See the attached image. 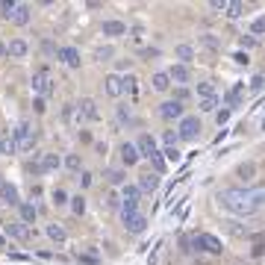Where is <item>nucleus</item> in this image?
<instances>
[{
    "mask_svg": "<svg viewBox=\"0 0 265 265\" xmlns=\"http://www.w3.org/2000/svg\"><path fill=\"white\" fill-rule=\"evenodd\" d=\"M21 221H24V224H33L35 221V206L33 203H21Z\"/></svg>",
    "mask_w": 265,
    "mask_h": 265,
    "instance_id": "nucleus-27",
    "label": "nucleus"
},
{
    "mask_svg": "<svg viewBox=\"0 0 265 265\" xmlns=\"http://www.w3.org/2000/svg\"><path fill=\"white\" fill-rule=\"evenodd\" d=\"M227 118H230V112H227V109H221V112H218V115H215V121H218V124H224V121H227Z\"/></svg>",
    "mask_w": 265,
    "mask_h": 265,
    "instance_id": "nucleus-47",
    "label": "nucleus"
},
{
    "mask_svg": "<svg viewBox=\"0 0 265 265\" xmlns=\"http://www.w3.org/2000/svg\"><path fill=\"white\" fill-rule=\"evenodd\" d=\"M177 59H183V65H189L195 59V47L192 44H177Z\"/></svg>",
    "mask_w": 265,
    "mask_h": 265,
    "instance_id": "nucleus-23",
    "label": "nucleus"
},
{
    "mask_svg": "<svg viewBox=\"0 0 265 265\" xmlns=\"http://www.w3.org/2000/svg\"><path fill=\"white\" fill-rule=\"evenodd\" d=\"M71 212H74V215H83V212H86V198H80V195L71 198Z\"/></svg>",
    "mask_w": 265,
    "mask_h": 265,
    "instance_id": "nucleus-29",
    "label": "nucleus"
},
{
    "mask_svg": "<svg viewBox=\"0 0 265 265\" xmlns=\"http://www.w3.org/2000/svg\"><path fill=\"white\" fill-rule=\"evenodd\" d=\"M53 203H56V206H62V203H68V195L62 192V189H53Z\"/></svg>",
    "mask_w": 265,
    "mask_h": 265,
    "instance_id": "nucleus-40",
    "label": "nucleus"
},
{
    "mask_svg": "<svg viewBox=\"0 0 265 265\" xmlns=\"http://www.w3.org/2000/svg\"><path fill=\"white\" fill-rule=\"evenodd\" d=\"M138 159H141V156H138L135 144H130V141H124V144H121V162H124L127 168H132L135 162H138Z\"/></svg>",
    "mask_w": 265,
    "mask_h": 265,
    "instance_id": "nucleus-13",
    "label": "nucleus"
},
{
    "mask_svg": "<svg viewBox=\"0 0 265 265\" xmlns=\"http://www.w3.org/2000/svg\"><path fill=\"white\" fill-rule=\"evenodd\" d=\"M233 59H236V62H239V65H248V53H236V56H233Z\"/></svg>",
    "mask_w": 265,
    "mask_h": 265,
    "instance_id": "nucleus-48",
    "label": "nucleus"
},
{
    "mask_svg": "<svg viewBox=\"0 0 265 265\" xmlns=\"http://www.w3.org/2000/svg\"><path fill=\"white\" fill-rule=\"evenodd\" d=\"M0 147H3V132H0Z\"/></svg>",
    "mask_w": 265,
    "mask_h": 265,
    "instance_id": "nucleus-51",
    "label": "nucleus"
},
{
    "mask_svg": "<svg viewBox=\"0 0 265 265\" xmlns=\"http://www.w3.org/2000/svg\"><path fill=\"white\" fill-rule=\"evenodd\" d=\"M218 203H221L227 212L242 215V218L257 212V206H254L251 198H248V189H224V192H218Z\"/></svg>",
    "mask_w": 265,
    "mask_h": 265,
    "instance_id": "nucleus-1",
    "label": "nucleus"
},
{
    "mask_svg": "<svg viewBox=\"0 0 265 265\" xmlns=\"http://www.w3.org/2000/svg\"><path fill=\"white\" fill-rule=\"evenodd\" d=\"M65 165L71 168V171H80V156H77V153H71V156L65 159Z\"/></svg>",
    "mask_w": 265,
    "mask_h": 265,
    "instance_id": "nucleus-44",
    "label": "nucleus"
},
{
    "mask_svg": "<svg viewBox=\"0 0 265 265\" xmlns=\"http://www.w3.org/2000/svg\"><path fill=\"white\" fill-rule=\"evenodd\" d=\"M195 245H198L200 251H206V254H221V242H218L215 236H209V233L195 236Z\"/></svg>",
    "mask_w": 265,
    "mask_h": 265,
    "instance_id": "nucleus-8",
    "label": "nucleus"
},
{
    "mask_svg": "<svg viewBox=\"0 0 265 265\" xmlns=\"http://www.w3.org/2000/svg\"><path fill=\"white\" fill-rule=\"evenodd\" d=\"M248 198H251V203L257 206V212H260V209H265V183H263V186L248 189Z\"/></svg>",
    "mask_w": 265,
    "mask_h": 265,
    "instance_id": "nucleus-20",
    "label": "nucleus"
},
{
    "mask_svg": "<svg viewBox=\"0 0 265 265\" xmlns=\"http://www.w3.org/2000/svg\"><path fill=\"white\" fill-rule=\"evenodd\" d=\"M100 33L103 35H124L127 33V24H124V21H103Z\"/></svg>",
    "mask_w": 265,
    "mask_h": 265,
    "instance_id": "nucleus-19",
    "label": "nucleus"
},
{
    "mask_svg": "<svg viewBox=\"0 0 265 265\" xmlns=\"http://www.w3.org/2000/svg\"><path fill=\"white\" fill-rule=\"evenodd\" d=\"M80 118H86V121H100L98 103H95L92 98H83V100H80Z\"/></svg>",
    "mask_w": 265,
    "mask_h": 265,
    "instance_id": "nucleus-10",
    "label": "nucleus"
},
{
    "mask_svg": "<svg viewBox=\"0 0 265 265\" xmlns=\"http://www.w3.org/2000/svg\"><path fill=\"white\" fill-rule=\"evenodd\" d=\"M15 144H18V150H33V141H35V132H33V124L30 121H21L18 127H15Z\"/></svg>",
    "mask_w": 265,
    "mask_h": 265,
    "instance_id": "nucleus-3",
    "label": "nucleus"
},
{
    "mask_svg": "<svg viewBox=\"0 0 265 265\" xmlns=\"http://www.w3.org/2000/svg\"><path fill=\"white\" fill-rule=\"evenodd\" d=\"M6 53H9L12 59H24V56L30 53V44H27L24 38H12V41H9V47H6Z\"/></svg>",
    "mask_w": 265,
    "mask_h": 265,
    "instance_id": "nucleus-11",
    "label": "nucleus"
},
{
    "mask_svg": "<svg viewBox=\"0 0 265 265\" xmlns=\"http://www.w3.org/2000/svg\"><path fill=\"white\" fill-rule=\"evenodd\" d=\"M135 150H138V156H144V159H147L150 153H156V141H153V138H150V135L144 132V135H141V138L135 141Z\"/></svg>",
    "mask_w": 265,
    "mask_h": 265,
    "instance_id": "nucleus-14",
    "label": "nucleus"
},
{
    "mask_svg": "<svg viewBox=\"0 0 265 265\" xmlns=\"http://www.w3.org/2000/svg\"><path fill=\"white\" fill-rule=\"evenodd\" d=\"M265 89V77H254L251 80V92H263Z\"/></svg>",
    "mask_w": 265,
    "mask_h": 265,
    "instance_id": "nucleus-42",
    "label": "nucleus"
},
{
    "mask_svg": "<svg viewBox=\"0 0 265 265\" xmlns=\"http://www.w3.org/2000/svg\"><path fill=\"white\" fill-rule=\"evenodd\" d=\"M156 186H159V174L153 171H147V174H141L138 177V192H156Z\"/></svg>",
    "mask_w": 265,
    "mask_h": 265,
    "instance_id": "nucleus-15",
    "label": "nucleus"
},
{
    "mask_svg": "<svg viewBox=\"0 0 265 265\" xmlns=\"http://www.w3.org/2000/svg\"><path fill=\"white\" fill-rule=\"evenodd\" d=\"M162 141H165V147H177V141H180V138H177V132L168 130L165 135H162Z\"/></svg>",
    "mask_w": 265,
    "mask_h": 265,
    "instance_id": "nucleus-39",
    "label": "nucleus"
},
{
    "mask_svg": "<svg viewBox=\"0 0 265 265\" xmlns=\"http://www.w3.org/2000/svg\"><path fill=\"white\" fill-rule=\"evenodd\" d=\"M159 115H162L165 121H180V118H183V103H180V100H165V103L159 106Z\"/></svg>",
    "mask_w": 265,
    "mask_h": 265,
    "instance_id": "nucleus-7",
    "label": "nucleus"
},
{
    "mask_svg": "<svg viewBox=\"0 0 265 265\" xmlns=\"http://www.w3.org/2000/svg\"><path fill=\"white\" fill-rule=\"evenodd\" d=\"M224 12H227V18H239V15L245 12V3H227Z\"/></svg>",
    "mask_w": 265,
    "mask_h": 265,
    "instance_id": "nucleus-33",
    "label": "nucleus"
},
{
    "mask_svg": "<svg viewBox=\"0 0 265 265\" xmlns=\"http://www.w3.org/2000/svg\"><path fill=\"white\" fill-rule=\"evenodd\" d=\"M159 257H162V242H159V245L153 248V254L147 257V265H159Z\"/></svg>",
    "mask_w": 265,
    "mask_h": 265,
    "instance_id": "nucleus-36",
    "label": "nucleus"
},
{
    "mask_svg": "<svg viewBox=\"0 0 265 265\" xmlns=\"http://www.w3.org/2000/svg\"><path fill=\"white\" fill-rule=\"evenodd\" d=\"M138 200H141V192H138V186H124L121 215H132V212H138Z\"/></svg>",
    "mask_w": 265,
    "mask_h": 265,
    "instance_id": "nucleus-4",
    "label": "nucleus"
},
{
    "mask_svg": "<svg viewBox=\"0 0 265 265\" xmlns=\"http://www.w3.org/2000/svg\"><path fill=\"white\" fill-rule=\"evenodd\" d=\"M103 83H106L103 89H106L109 98H121V95H124V86H121V77H118V74H109Z\"/></svg>",
    "mask_w": 265,
    "mask_h": 265,
    "instance_id": "nucleus-12",
    "label": "nucleus"
},
{
    "mask_svg": "<svg viewBox=\"0 0 265 265\" xmlns=\"http://www.w3.org/2000/svg\"><path fill=\"white\" fill-rule=\"evenodd\" d=\"M3 245H6V242H3V236H0V248H3Z\"/></svg>",
    "mask_w": 265,
    "mask_h": 265,
    "instance_id": "nucleus-50",
    "label": "nucleus"
},
{
    "mask_svg": "<svg viewBox=\"0 0 265 265\" xmlns=\"http://www.w3.org/2000/svg\"><path fill=\"white\" fill-rule=\"evenodd\" d=\"M6 233H9V236H15V239H30V230H27L24 224H18V221L6 224Z\"/></svg>",
    "mask_w": 265,
    "mask_h": 265,
    "instance_id": "nucleus-24",
    "label": "nucleus"
},
{
    "mask_svg": "<svg viewBox=\"0 0 265 265\" xmlns=\"http://www.w3.org/2000/svg\"><path fill=\"white\" fill-rule=\"evenodd\" d=\"M106 177H109V183H112V186H121V183H124V171H118V168H112Z\"/></svg>",
    "mask_w": 265,
    "mask_h": 265,
    "instance_id": "nucleus-35",
    "label": "nucleus"
},
{
    "mask_svg": "<svg viewBox=\"0 0 265 265\" xmlns=\"http://www.w3.org/2000/svg\"><path fill=\"white\" fill-rule=\"evenodd\" d=\"M59 59H62L68 68H80V50H77V47H62V50H59Z\"/></svg>",
    "mask_w": 265,
    "mask_h": 265,
    "instance_id": "nucleus-18",
    "label": "nucleus"
},
{
    "mask_svg": "<svg viewBox=\"0 0 265 265\" xmlns=\"http://www.w3.org/2000/svg\"><path fill=\"white\" fill-rule=\"evenodd\" d=\"M15 27H24V24H30V18H33V9L27 6V3H15V9L6 15Z\"/></svg>",
    "mask_w": 265,
    "mask_h": 265,
    "instance_id": "nucleus-5",
    "label": "nucleus"
},
{
    "mask_svg": "<svg viewBox=\"0 0 265 265\" xmlns=\"http://www.w3.org/2000/svg\"><path fill=\"white\" fill-rule=\"evenodd\" d=\"M150 86H153V92H168V89H171V80H168L165 71H159V74L150 77Z\"/></svg>",
    "mask_w": 265,
    "mask_h": 265,
    "instance_id": "nucleus-21",
    "label": "nucleus"
},
{
    "mask_svg": "<svg viewBox=\"0 0 265 265\" xmlns=\"http://www.w3.org/2000/svg\"><path fill=\"white\" fill-rule=\"evenodd\" d=\"M121 86H124V92H135V77H132V74H127V77H124V80H121Z\"/></svg>",
    "mask_w": 265,
    "mask_h": 265,
    "instance_id": "nucleus-37",
    "label": "nucleus"
},
{
    "mask_svg": "<svg viewBox=\"0 0 265 265\" xmlns=\"http://www.w3.org/2000/svg\"><path fill=\"white\" fill-rule=\"evenodd\" d=\"M0 200H3V203H9V206H21V200H18V189H15L12 183H3V189H0Z\"/></svg>",
    "mask_w": 265,
    "mask_h": 265,
    "instance_id": "nucleus-17",
    "label": "nucleus"
},
{
    "mask_svg": "<svg viewBox=\"0 0 265 265\" xmlns=\"http://www.w3.org/2000/svg\"><path fill=\"white\" fill-rule=\"evenodd\" d=\"M33 92L35 95H50L53 92V83H50L47 71H35L33 74Z\"/></svg>",
    "mask_w": 265,
    "mask_h": 265,
    "instance_id": "nucleus-9",
    "label": "nucleus"
},
{
    "mask_svg": "<svg viewBox=\"0 0 265 265\" xmlns=\"http://www.w3.org/2000/svg\"><path fill=\"white\" fill-rule=\"evenodd\" d=\"M215 106H218V98H200V103H198L200 112H212Z\"/></svg>",
    "mask_w": 265,
    "mask_h": 265,
    "instance_id": "nucleus-30",
    "label": "nucleus"
},
{
    "mask_svg": "<svg viewBox=\"0 0 265 265\" xmlns=\"http://www.w3.org/2000/svg\"><path fill=\"white\" fill-rule=\"evenodd\" d=\"M198 95L200 98H215V83H198Z\"/></svg>",
    "mask_w": 265,
    "mask_h": 265,
    "instance_id": "nucleus-28",
    "label": "nucleus"
},
{
    "mask_svg": "<svg viewBox=\"0 0 265 265\" xmlns=\"http://www.w3.org/2000/svg\"><path fill=\"white\" fill-rule=\"evenodd\" d=\"M59 165H62V162H59L56 153H41V171H44V174H47V171H56Z\"/></svg>",
    "mask_w": 265,
    "mask_h": 265,
    "instance_id": "nucleus-22",
    "label": "nucleus"
},
{
    "mask_svg": "<svg viewBox=\"0 0 265 265\" xmlns=\"http://www.w3.org/2000/svg\"><path fill=\"white\" fill-rule=\"evenodd\" d=\"M121 221H124V230L127 233H144V227H147V218L141 215V212H132V215H121Z\"/></svg>",
    "mask_w": 265,
    "mask_h": 265,
    "instance_id": "nucleus-6",
    "label": "nucleus"
},
{
    "mask_svg": "<svg viewBox=\"0 0 265 265\" xmlns=\"http://www.w3.org/2000/svg\"><path fill=\"white\" fill-rule=\"evenodd\" d=\"M147 159H150V165H153V171H156V174L165 168V159H162V153H159V150H156V153H150Z\"/></svg>",
    "mask_w": 265,
    "mask_h": 265,
    "instance_id": "nucleus-32",
    "label": "nucleus"
},
{
    "mask_svg": "<svg viewBox=\"0 0 265 265\" xmlns=\"http://www.w3.org/2000/svg\"><path fill=\"white\" fill-rule=\"evenodd\" d=\"M0 189H3V177H0Z\"/></svg>",
    "mask_w": 265,
    "mask_h": 265,
    "instance_id": "nucleus-52",
    "label": "nucleus"
},
{
    "mask_svg": "<svg viewBox=\"0 0 265 265\" xmlns=\"http://www.w3.org/2000/svg\"><path fill=\"white\" fill-rule=\"evenodd\" d=\"M251 30H254V35H263L265 33V15H263V18H257V21L251 24Z\"/></svg>",
    "mask_w": 265,
    "mask_h": 265,
    "instance_id": "nucleus-38",
    "label": "nucleus"
},
{
    "mask_svg": "<svg viewBox=\"0 0 265 265\" xmlns=\"http://www.w3.org/2000/svg\"><path fill=\"white\" fill-rule=\"evenodd\" d=\"M3 53H6V47H3V44H0V56H3Z\"/></svg>",
    "mask_w": 265,
    "mask_h": 265,
    "instance_id": "nucleus-49",
    "label": "nucleus"
},
{
    "mask_svg": "<svg viewBox=\"0 0 265 265\" xmlns=\"http://www.w3.org/2000/svg\"><path fill=\"white\" fill-rule=\"evenodd\" d=\"M236 174H239V177H242V180L248 183V180H254V174H257V165H254V162H242Z\"/></svg>",
    "mask_w": 265,
    "mask_h": 265,
    "instance_id": "nucleus-26",
    "label": "nucleus"
},
{
    "mask_svg": "<svg viewBox=\"0 0 265 265\" xmlns=\"http://www.w3.org/2000/svg\"><path fill=\"white\" fill-rule=\"evenodd\" d=\"M263 130H265V124H263Z\"/></svg>",
    "mask_w": 265,
    "mask_h": 265,
    "instance_id": "nucleus-53",
    "label": "nucleus"
},
{
    "mask_svg": "<svg viewBox=\"0 0 265 265\" xmlns=\"http://www.w3.org/2000/svg\"><path fill=\"white\" fill-rule=\"evenodd\" d=\"M103 203H106L109 209H118V203H121V200H118V195H115V192H109V195H106V200H103Z\"/></svg>",
    "mask_w": 265,
    "mask_h": 265,
    "instance_id": "nucleus-43",
    "label": "nucleus"
},
{
    "mask_svg": "<svg viewBox=\"0 0 265 265\" xmlns=\"http://www.w3.org/2000/svg\"><path fill=\"white\" fill-rule=\"evenodd\" d=\"M15 150H18L15 138H12V135H3V147H0V153H15Z\"/></svg>",
    "mask_w": 265,
    "mask_h": 265,
    "instance_id": "nucleus-34",
    "label": "nucleus"
},
{
    "mask_svg": "<svg viewBox=\"0 0 265 265\" xmlns=\"http://www.w3.org/2000/svg\"><path fill=\"white\" fill-rule=\"evenodd\" d=\"M209 6H212V9H215V12H224V9H227V0H212V3H209Z\"/></svg>",
    "mask_w": 265,
    "mask_h": 265,
    "instance_id": "nucleus-45",
    "label": "nucleus"
},
{
    "mask_svg": "<svg viewBox=\"0 0 265 265\" xmlns=\"http://www.w3.org/2000/svg\"><path fill=\"white\" fill-rule=\"evenodd\" d=\"M168 80L171 83H177V86H183V83H189V65H174L171 71H168Z\"/></svg>",
    "mask_w": 265,
    "mask_h": 265,
    "instance_id": "nucleus-16",
    "label": "nucleus"
},
{
    "mask_svg": "<svg viewBox=\"0 0 265 265\" xmlns=\"http://www.w3.org/2000/svg\"><path fill=\"white\" fill-rule=\"evenodd\" d=\"M0 9H3V15H9V12L15 9V3H12V0H3V3H0Z\"/></svg>",
    "mask_w": 265,
    "mask_h": 265,
    "instance_id": "nucleus-46",
    "label": "nucleus"
},
{
    "mask_svg": "<svg viewBox=\"0 0 265 265\" xmlns=\"http://www.w3.org/2000/svg\"><path fill=\"white\" fill-rule=\"evenodd\" d=\"M47 236H50V239H53L56 245H62V242H65V239H68V233L62 230L59 224H47Z\"/></svg>",
    "mask_w": 265,
    "mask_h": 265,
    "instance_id": "nucleus-25",
    "label": "nucleus"
},
{
    "mask_svg": "<svg viewBox=\"0 0 265 265\" xmlns=\"http://www.w3.org/2000/svg\"><path fill=\"white\" fill-rule=\"evenodd\" d=\"M162 153L168 156V162H180V150H177V147H165Z\"/></svg>",
    "mask_w": 265,
    "mask_h": 265,
    "instance_id": "nucleus-41",
    "label": "nucleus"
},
{
    "mask_svg": "<svg viewBox=\"0 0 265 265\" xmlns=\"http://www.w3.org/2000/svg\"><path fill=\"white\" fill-rule=\"evenodd\" d=\"M200 132V121L195 115H183L180 118V127H177V138L180 141H195Z\"/></svg>",
    "mask_w": 265,
    "mask_h": 265,
    "instance_id": "nucleus-2",
    "label": "nucleus"
},
{
    "mask_svg": "<svg viewBox=\"0 0 265 265\" xmlns=\"http://www.w3.org/2000/svg\"><path fill=\"white\" fill-rule=\"evenodd\" d=\"M112 53H115V50H112L109 44H103V47H95V59H100V62H106Z\"/></svg>",
    "mask_w": 265,
    "mask_h": 265,
    "instance_id": "nucleus-31",
    "label": "nucleus"
}]
</instances>
